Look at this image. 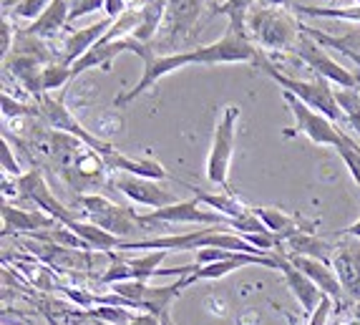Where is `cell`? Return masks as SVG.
Returning a JSON list of instances; mask_svg holds the SVG:
<instances>
[{
	"mask_svg": "<svg viewBox=\"0 0 360 325\" xmlns=\"http://www.w3.org/2000/svg\"><path fill=\"white\" fill-rule=\"evenodd\" d=\"M259 56L257 46L247 36L237 33L234 28H227L219 41L207 43V46H199L194 51H181V53H162L151 58L149 63H144V73L141 79L136 81V86L114 98V106H127L136 96L146 94L151 86H156L164 76L179 71L184 66H217V63H255Z\"/></svg>",
	"mask_w": 360,
	"mask_h": 325,
	"instance_id": "obj_1",
	"label": "cell"
},
{
	"mask_svg": "<svg viewBox=\"0 0 360 325\" xmlns=\"http://www.w3.org/2000/svg\"><path fill=\"white\" fill-rule=\"evenodd\" d=\"M255 66L262 68V71L267 73V76H270V79L275 81L280 89L288 91V94H292V96H297L302 103H305V106H310L312 111H318V114L328 116V119L335 121V124H342V121H345L340 106H338L335 89H333L330 81L320 79V76H315V79H310V81L288 76V73L280 71V68H277L275 63H272V60L262 53V51H259L257 60H255Z\"/></svg>",
	"mask_w": 360,
	"mask_h": 325,
	"instance_id": "obj_2",
	"label": "cell"
},
{
	"mask_svg": "<svg viewBox=\"0 0 360 325\" xmlns=\"http://www.w3.org/2000/svg\"><path fill=\"white\" fill-rule=\"evenodd\" d=\"M247 33L262 51H295L302 36V20L285 8L255 6L247 18Z\"/></svg>",
	"mask_w": 360,
	"mask_h": 325,
	"instance_id": "obj_3",
	"label": "cell"
},
{
	"mask_svg": "<svg viewBox=\"0 0 360 325\" xmlns=\"http://www.w3.org/2000/svg\"><path fill=\"white\" fill-rule=\"evenodd\" d=\"M242 108L237 103H227L222 108V116L214 124V136H212L210 154H207V179L229 192V169L234 157V139H237V121H240Z\"/></svg>",
	"mask_w": 360,
	"mask_h": 325,
	"instance_id": "obj_4",
	"label": "cell"
},
{
	"mask_svg": "<svg viewBox=\"0 0 360 325\" xmlns=\"http://www.w3.org/2000/svg\"><path fill=\"white\" fill-rule=\"evenodd\" d=\"M283 98H285V103H288V108H290V114H292V119H295V127L285 129V136H288V139L302 134V136L310 139L312 144L333 146V149H340V146H345L348 141H353V136H350L345 129L338 127L335 121H330L328 116L318 114V111H312V108L305 106V103H302L297 96H292V94L283 91Z\"/></svg>",
	"mask_w": 360,
	"mask_h": 325,
	"instance_id": "obj_5",
	"label": "cell"
},
{
	"mask_svg": "<svg viewBox=\"0 0 360 325\" xmlns=\"http://www.w3.org/2000/svg\"><path fill=\"white\" fill-rule=\"evenodd\" d=\"M89 222L98 224L101 229L116 235L119 240L127 242V237H136L139 232H149L144 224L139 222V215L129 207H121L101 194H78L76 199Z\"/></svg>",
	"mask_w": 360,
	"mask_h": 325,
	"instance_id": "obj_6",
	"label": "cell"
},
{
	"mask_svg": "<svg viewBox=\"0 0 360 325\" xmlns=\"http://www.w3.org/2000/svg\"><path fill=\"white\" fill-rule=\"evenodd\" d=\"M139 222L144 224L149 232H156L164 224H205V227H229V219L217 215L214 210L205 207L197 197L179 199L174 205L162 207V210L139 215Z\"/></svg>",
	"mask_w": 360,
	"mask_h": 325,
	"instance_id": "obj_7",
	"label": "cell"
},
{
	"mask_svg": "<svg viewBox=\"0 0 360 325\" xmlns=\"http://www.w3.org/2000/svg\"><path fill=\"white\" fill-rule=\"evenodd\" d=\"M295 56H297L305 66H310L312 71L318 73L320 79L330 81L338 89H360V76H355L350 68L338 63L318 41H312V38L307 36L305 30H302L300 41L295 46Z\"/></svg>",
	"mask_w": 360,
	"mask_h": 325,
	"instance_id": "obj_8",
	"label": "cell"
},
{
	"mask_svg": "<svg viewBox=\"0 0 360 325\" xmlns=\"http://www.w3.org/2000/svg\"><path fill=\"white\" fill-rule=\"evenodd\" d=\"M38 111H41L43 121L49 124L51 129H56V132H63V134H71V136H76L78 141H84L89 149L98 151L101 157H106V154H111L114 151V146L108 144V141H103V139H98L96 134H91L89 129H84V124L76 119V116L71 114L66 108V103H63V96L60 98H53V96H46L38 101Z\"/></svg>",
	"mask_w": 360,
	"mask_h": 325,
	"instance_id": "obj_9",
	"label": "cell"
},
{
	"mask_svg": "<svg viewBox=\"0 0 360 325\" xmlns=\"http://www.w3.org/2000/svg\"><path fill=\"white\" fill-rule=\"evenodd\" d=\"M15 189H18L20 197L33 202L38 210L51 215L56 222L63 224V227L76 219V217L71 215V210L63 207L58 199L53 197V192H51V187L46 184V179H43V174L38 172V169H30V172H25L23 177H18V179H15Z\"/></svg>",
	"mask_w": 360,
	"mask_h": 325,
	"instance_id": "obj_10",
	"label": "cell"
},
{
	"mask_svg": "<svg viewBox=\"0 0 360 325\" xmlns=\"http://www.w3.org/2000/svg\"><path fill=\"white\" fill-rule=\"evenodd\" d=\"M114 189H119L121 194L136 205H144V207H151V210H162V207H169L179 202L174 197V192H169L164 189L159 181L154 179H144V177H134V174H121L116 172L114 179H111Z\"/></svg>",
	"mask_w": 360,
	"mask_h": 325,
	"instance_id": "obj_11",
	"label": "cell"
},
{
	"mask_svg": "<svg viewBox=\"0 0 360 325\" xmlns=\"http://www.w3.org/2000/svg\"><path fill=\"white\" fill-rule=\"evenodd\" d=\"M277 257V270L283 272L285 275V283H288V288H290V293L295 295V300L300 302V307H302V313L310 318L315 310H318V305H320V300H323V293H320V288L315 283H312L310 277L305 275V272H300L297 267L290 262V257L283 253V250H275L272 253Z\"/></svg>",
	"mask_w": 360,
	"mask_h": 325,
	"instance_id": "obj_12",
	"label": "cell"
},
{
	"mask_svg": "<svg viewBox=\"0 0 360 325\" xmlns=\"http://www.w3.org/2000/svg\"><path fill=\"white\" fill-rule=\"evenodd\" d=\"M288 255V253H285ZM290 262H292L295 267L300 272H305L307 277H310L312 283L318 285L320 293H323L325 298H330L333 305L340 307L342 300H345V290H342L340 280H338V272L333 270L328 262H323V260H315V257H302V255H288Z\"/></svg>",
	"mask_w": 360,
	"mask_h": 325,
	"instance_id": "obj_13",
	"label": "cell"
},
{
	"mask_svg": "<svg viewBox=\"0 0 360 325\" xmlns=\"http://www.w3.org/2000/svg\"><path fill=\"white\" fill-rule=\"evenodd\" d=\"M333 270L338 272V280H340L345 295L350 300H360V240L335 247Z\"/></svg>",
	"mask_w": 360,
	"mask_h": 325,
	"instance_id": "obj_14",
	"label": "cell"
},
{
	"mask_svg": "<svg viewBox=\"0 0 360 325\" xmlns=\"http://www.w3.org/2000/svg\"><path fill=\"white\" fill-rule=\"evenodd\" d=\"M106 167L111 172H121V174H134V177H144V179H154V181H164V179H174V177L169 174L164 164H159L156 159H134L127 157V154H121L119 149H114L111 154L103 157Z\"/></svg>",
	"mask_w": 360,
	"mask_h": 325,
	"instance_id": "obj_15",
	"label": "cell"
},
{
	"mask_svg": "<svg viewBox=\"0 0 360 325\" xmlns=\"http://www.w3.org/2000/svg\"><path fill=\"white\" fill-rule=\"evenodd\" d=\"M202 6H205V0H169L167 18H164V30H167L169 43L186 36L197 25Z\"/></svg>",
	"mask_w": 360,
	"mask_h": 325,
	"instance_id": "obj_16",
	"label": "cell"
},
{
	"mask_svg": "<svg viewBox=\"0 0 360 325\" xmlns=\"http://www.w3.org/2000/svg\"><path fill=\"white\" fill-rule=\"evenodd\" d=\"M111 25H114V20L103 18V20H98V23L89 25V28L73 30L71 36L66 38V43H63V58L60 60L68 63V66H73L78 58H84V56L89 53V51L94 49L103 36H106Z\"/></svg>",
	"mask_w": 360,
	"mask_h": 325,
	"instance_id": "obj_17",
	"label": "cell"
},
{
	"mask_svg": "<svg viewBox=\"0 0 360 325\" xmlns=\"http://www.w3.org/2000/svg\"><path fill=\"white\" fill-rule=\"evenodd\" d=\"M3 227H6V232H25V235H36V232H41V229L58 227V222L41 210L28 212V210H18V207L3 205Z\"/></svg>",
	"mask_w": 360,
	"mask_h": 325,
	"instance_id": "obj_18",
	"label": "cell"
},
{
	"mask_svg": "<svg viewBox=\"0 0 360 325\" xmlns=\"http://www.w3.org/2000/svg\"><path fill=\"white\" fill-rule=\"evenodd\" d=\"M43 66H46V63H41L38 58L25 56V53H15V58H11L6 63L8 73H13L15 81H18L20 86H25V91H28L30 96H36L38 101L46 96V94H43V86H41Z\"/></svg>",
	"mask_w": 360,
	"mask_h": 325,
	"instance_id": "obj_19",
	"label": "cell"
},
{
	"mask_svg": "<svg viewBox=\"0 0 360 325\" xmlns=\"http://www.w3.org/2000/svg\"><path fill=\"white\" fill-rule=\"evenodd\" d=\"M68 15H71V0H53L41 18L25 28V33H30V36L36 38L58 36L60 30L68 25Z\"/></svg>",
	"mask_w": 360,
	"mask_h": 325,
	"instance_id": "obj_20",
	"label": "cell"
},
{
	"mask_svg": "<svg viewBox=\"0 0 360 325\" xmlns=\"http://www.w3.org/2000/svg\"><path fill=\"white\" fill-rule=\"evenodd\" d=\"M186 187L192 189L194 197H197L199 202H202V205L210 207V210H214L217 215L227 217L229 222H232V219H237V217H242V215H247V212H250V205H245V202H242V199L234 197L232 192L210 194V192H202V189L192 187V184H186Z\"/></svg>",
	"mask_w": 360,
	"mask_h": 325,
	"instance_id": "obj_21",
	"label": "cell"
},
{
	"mask_svg": "<svg viewBox=\"0 0 360 325\" xmlns=\"http://www.w3.org/2000/svg\"><path fill=\"white\" fill-rule=\"evenodd\" d=\"M68 229H71L73 235H78L81 240L89 245V250H96V253H111V250H119L121 242L116 235H111V232H106V229H101L98 224L94 222H81V219H73L71 224H66Z\"/></svg>",
	"mask_w": 360,
	"mask_h": 325,
	"instance_id": "obj_22",
	"label": "cell"
},
{
	"mask_svg": "<svg viewBox=\"0 0 360 325\" xmlns=\"http://www.w3.org/2000/svg\"><path fill=\"white\" fill-rule=\"evenodd\" d=\"M302 30H305L312 41H318L320 46H330V49H348V51L360 53V25H353V28H350L348 33H342V36H330V33L312 28V25H307V23H302Z\"/></svg>",
	"mask_w": 360,
	"mask_h": 325,
	"instance_id": "obj_23",
	"label": "cell"
},
{
	"mask_svg": "<svg viewBox=\"0 0 360 325\" xmlns=\"http://www.w3.org/2000/svg\"><path fill=\"white\" fill-rule=\"evenodd\" d=\"M139 313H131V307H121V305H91L86 310H78L76 318L84 320H101L108 325H129Z\"/></svg>",
	"mask_w": 360,
	"mask_h": 325,
	"instance_id": "obj_24",
	"label": "cell"
},
{
	"mask_svg": "<svg viewBox=\"0 0 360 325\" xmlns=\"http://www.w3.org/2000/svg\"><path fill=\"white\" fill-rule=\"evenodd\" d=\"M295 13L310 15V18H328V20H342V23H350V25H360V6L320 8V6H302V3H297Z\"/></svg>",
	"mask_w": 360,
	"mask_h": 325,
	"instance_id": "obj_25",
	"label": "cell"
},
{
	"mask_svg": "<svg viewBox=\"0 0 360 325\" xmlns=\"http://www.w3.org/2000/svg\"><path fill=\"white\" fill-rule=\"evenodd\" d=\"M255 8V0H224L222 6L214 8V15H227L229 18V28H234L237 33L250 38L247 33V18Z\"/></svg>",
	"mask_w": 360,
	"mask_h": 325,
	"instance_id": "obj_26",
	"label": "cell"
},
{
	"mask_svg": "<svg viewBox=\"0 0 360 325\" xmlns=\"http://www.w3.org/2000/svg\"><path fill=\"white\" fill-rule=\"evenodd\" d=\"M167 250H156V253H149L144 255V257H129V265H131V275L134 280H139V283H149L151 277L159 275V270H162V262L167 260Z\"/></svg>",
	"mask_w": 360,
	"mask_h": 325,
	"instance_id": "obj_27",
	"label": "cell"
},
{
	"mask_svg": "<svg viewBox=\"0 0 360 325\" xmlns=\"http://www.w3.org/2000/svg\"><path fill=\"white\" fill-rule=\"evenodd\" d=\"M335 98L345 121L358 132L360 141V89H335Z\"/></svg>",
	"mask_w": 360,
	"mask_h": 325,
	"instance_id": "obj_28",
	"label": "cell"
},
{
	"mask_svg": "<svg viewBox=\"0 0 360 325\" xmlns=\"http://www.w3.org/2000/svg\"><path fill=\"white\" fill-rule=\"evenodd\" d=\"M73 81V71L68 63L63 60H53V63H46L41 73V86H43V94H51L56 89H63V86Z\"/></svg>",
	"mask_w": 360,
	"mask_h": 325,
	"instance_id": "obj_29",
	"label": "cell"
},
{
	"mask_svg": "<svg viewBox=\"0 0 360 325\" xmlns=\"http://www.w3.org/2000/svg\"><path fill=\"white\" fill-rule=\"evenodd\" d=\"M51 3H53V0H20L18 6H15V11H13V15L20 20H33V23H36Z\"/></svg>",
	"mask_w": 360,
	"mask_h": 325,
	"instance_id": "obj_30",
	"label": "cell"
},
{
	"mask_svg": "<svg viewBox=\"0 0 360 325\" xmlns=\"http://www.w3.org/2000/svg\"><path fill=\"white\" fill-rule=\"evenodd\" d=\"M33 114H41L38 111V106L33 108V106H28V103H20V101H15V98H11V94L8 91H3V116L6 119H23V116H33Z\"/></svg>",
	"mask_w": 360,
	"mask_h": 325,
	"instance_id": "obj_31",
	"label": "cell"
},
{
	"mask_svg": "<svg viewBox=\"0 0 360 325\" xmlns=\"http://www.w3.org/2000/svg\"><path fill=\"white\" fill-rule=\"evenodd\" d=\"M0 167H3V174H11L13 179H18V177H23L25 172L20 169V162L15 159V154H13L11 149V141H8V136H3V151H0Z\"/></svg>",
	"mask_w": 360,
	"mask_h": 325,
	"instance_id": "obj_32",
	"label": "cell"
},
{
	"mask_svg": "<svg viewBox=\"0 0 360 325\" xmlns=\"http://www.w3.org/2000/svg\"><path fill=\"white\" fill-rule=\"evenodd\" d=\"M106 6V0H71V15H68V23H73L76 18H84L89 13L101 11Z\"/></svg>",
	"mask_w": 360,
	"mask_h": 325,
	"instance_id": "obj_33",
	"label": "cell"
},
{
	"mask_svg": "<svg viewBox=\"0 0 360 325\" xmlns=\"http://www.w3.org/2000/svg\"><path fill=\"white\" fill-rule=\"evenodd\" d=\"M333 307H335V305H333L330 298H323V300H320V305H318V310L310 315V325H325V323H328V315H330Z\"/></svg>",
	"mask_w": 360,
	"mask_h": 325,
	"instance_id": "obj_34",
	"label": "cell"
},
{
	"mask_svg": "<svg viewBox=\"0 0 360 325\" xmlns=\"http://www.w3.org/2000/svg\"><path fill=\"white\" fill-rule=\"evenodd\" d=\"M103 11H106V18L116 20L119 15H124V13H127V0H106Z\"/></svg>",
	"mask_w": 360,
	"mask_h": 325,
	"instance_id": "obj_35",
	"label": "cell"
},
{
	"mask_svg": "<svg viewBox=\"0 0 360 325\" xmlns=\"http://www.w3.org/2000/svg\"><path fill=\"white\" fill-rule=\"evenodd\" d=\"M257 6H264V8H285V11H292L295 13V6H297V0H257Z\"/></svg>",
	"mask_w": 360,
	"mask_h": 325,
	"instance_id": "obj_36",
	"label": "cell"
},
{
	"mask_svg": "<svg viewBox=\"0 0 360 325\" xmlns=\"http://www.w3.org/2000/svg\"><path fill=\"white\" fill-rule=\"evenodd\" d=\"M13 43H15L13 41V25L8 23V20H3V56H8Z\"/></svg>",
	"mask_w": 360,
	"mask_h": 325,
	"instance_id": "obj_37",
	"label": "cell"
},
{
	"mask_svg": "<svg viewBox=\"0 0 360 325\" xmlns=\"http://www.w3.org/2000/svg\"><path fill=\"white\" fill-rule=\"evenodd\" d=\"M129 325H162V323H159V318L151 315V313H139Z\"/></svg>",
	"mask_w": 360,
	"mask_h": 325,
	"instance_id": "obj_38",
	"label": "cell"
},
{
	"mask_svg": "<svg viewBox=\"0 0 360 325\" xmlns=\"http://www.w3.org/2000/svg\"><path fill=\"white\" fill-rule=\"evenodd\" d=\"M342 235H345V237H353V240H360V219H358V222L350 224V227L342 229Z\"/></svg>",
	"mask_w": 360,
	"mask_h": 325,
	"instance_id": "obj_39",
	"label": "cell"
},
{
	"mask_svg": "<svg viewBox=\"0 0 360 325\" xmlns=\"http://www.w3.org/2000/svg\"><path fill=\"white\" fill-rule=\"evenodd\" d=\"M335 51H338V53L345 56V58H350L355 63V66L360 68V53H355V51H348V49H335Z\"/></svg>",
	"mask_w": 360,
	"mask_h": 325,
	"instance_id": "obj_40",
	"label": "cell"
},
{
	"mask_svg": "<svg viewBox=\"0 0 360 325\" xmlns=\"http://www.w3.org/2000/svg\"><path fill=\"white\" fill-rule=\"evenodd\" d=\"M43 318H46V323H49V325H63L58 318H56L53 313H51V310H49V307H46V305H43Z\"/></svg>",
	"mask_w": 360,
	"mask_h": 325,
	"instance_id": "obj_41",
	"label": "cell"
},
{
	"mask_svg": "<svg viewBox=\"0 0 360 325\" xmlns=\"http://www.w3.org/2000/svg\"><path fill=\"white\" fill-rule=\"evenodd\" d=\"M358 6H360V0H358Z\"/></svg>",
	"mask_w": 360,
	"mask_h": 325,
	"instance_id": "obj_42",
	"label": "cell"
}]
</instances>
